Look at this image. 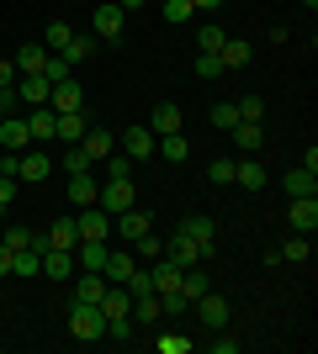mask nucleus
I'll use <instances>...</instances> for the list:
<instances>
[{"label": "nucleus", "mask_w": 318, "mask_h": 354, "mask_svg": "<svg viewBox=\"0 0 318 354\" xmlns=\"http://www.w3.org/2000/svg\"><path fill=\"white\" fill-rule=\"evenodd\" d=\"M69 333H75L80 344L106 339V317H101V307H96V301H69Z\"/></svg>", "instance_id": "nucleus-1"}, {"label": "nucleus", "mask_w": 318, "mask_h": 354, "mask_svg": "<svg viewBox=\"0 0 318 354\" xmlns=\"http://www.w3.org/2000/svg\"><path fill=\"white\" fill-rule=\"evenodd\" d=\"M175 233L191 238V243L202 249V259H212V254H218V227H212V217H202V212H186V217L175 222Z\"/></svg>", "instance_id": "nucleus-2"}, {"label": "nucleus", "mask_w": 318, "mask_h": 354, "mask_svg": "<svg viewBox=\"0 0 318 354\" xmlns=\"http://www.w3.org/2000/svg\"><path fill=\"white\" fill-rule=\"evenodd\" d=\"M75 227H80V243H106L112 238V212H101L91 201L85 212H75Z\"/></svg>", "instance_id": "nucleus-3"}, {"label": "nucleus", "mask_w": 318, "mask_h": 354, "mask_svg": "<svg viewBox=\"0 0 318 354\" xmlns=\"http://www.w3.org/2000/svg\"><path fill=\"white\" fill-rule=\"evenodd\" d=\"M96 207H101V212H127V207H138L133 180H106L101 191H96Z\"/></svg>", "instance_id": "nucleus-4"}, {"label": "nucleus", "mask_w": 318, "mask_h": 354, "mask_svg": "<svg viewBox=\"0 0 318 354\" xmlns=\"http://www.w3.org/2000/svg\"><path fill=\"white\" fill-rule=\"evenodd\" d=\"M287 222H292V233L313 238V233H318V196H292V207H287Z\"/></svg>", "instance_id": "nucleus-5"}, {"label": "nucleus", "mask_w": 318, "mask_h": 354, "mask_svg": "<svg viewBox=\"0 0 318 354\" xmlns=\"http://www.w3.org/2000/svg\"><path fill=\"white\" fill-rule=\"evenodd\" d=\"M122 21H127V11H122L117 0L96 6V37H101V43H122Z\"/></svg>", "instance_id": "nucleus-6"}, {"label": "nucleus", "mask_w": 318, "mask_h": 354, "mask_svg": "<svg viewBox=\"0 0 318 354\" xmlns=\"http://www.w3.org/2000/svg\"><path fill=\"white\" fill-rule=\"evenodd\" d=\"M48 175H53V159L43 153V143L27 148V153H16V180H32V185H37V180H48Z\"/></svg>", "instance_id": "nucleus-7"}, {"label": "nucleus", "mask_w": 318, "mask_h": 354, "mask_svg": "<svg viewBox=\"0 0 318 354\" xmlns=\"http://www.w3.org/2000/svg\"><path fill=\"white\" fill-rule=\"evenodd\" d=\"M0 148H6V153H27L32 148V133H27V117H0Z\"/></svg>", "instance_id": "nucleus-8"}, {"label": "nucleus", "mask_w": 318, "mask_h": 354, "mask_svg": "<svg viewBox=\"0 0 318 354\" xmlns=\"http://www.w3.org/2000/svg\"><path fill=\"white\" fill-rule=\"evenodd\" d=\"M43 275L53 286L69 281V275H75V249H53V243H48V249H43Z\"/></svg>", "instance_id": "nucleus-9"}, {"label": "nucleus", "mask_w": 318, "mask_h": 354, "mask_svg": "<svg viewBox=\"0 0 318 354\" xmlns=\"http://www.w3.org/2000/svg\"><path fill=\"white\" fill-rule=\"evenodd\" d=\"M154 143H159V138H154L149 127H127V133L117 138V148L127 153V159H154Z\"/></svg>", "instance_id": "nucleus-10"}, {"label": "nucleus", "mask_w": 318, "mask_h": 354, "mask_svg": "<svg viewBox=\"0 0 318 354\" xmlns=\"http://www.w3.org/2000/svg\"><path fill=\"white\" fill-rule=\"evenodd\" d=\"M197 317L212 328V333H223V328H228V301H223V296H212V291H202L197 296Z\"/></svg>", "instance_id": "nucleus-11"}, {"label": "nucleus", "mask_w": 318, "mask_h": 354, "mask_svg": "<svg viewBox=\"0 0 318 354\" xmlns=\"http://www.w3.org/2000/svg\"><path fill=\"white\" fill-rule=\"evenodd\" d=\"M85 133H91L85 111H53V138H64V143H80Z\"/></svg>", "instance_id": "nucleus-12"}, {"label": "nucleus", "mask_w": 318, "mask_h": 354, "mask_svg": "<svg viewBox=\"0 0 318 354\" xmlns=\"http://www.w3.org/2000/svg\"><path fill=\"white\" fill-rule=\"evenodd\" d=\"M149 281H154V296H170V291H181V265H170L165 254L149 265Z\"/></svg>", "instance_id": "nucleus-13"}, {"label": "nucleus", "mask_w": 318, "mask_h": 354, "mask_svg": "<svg viewBox=\"0 0 318 354\" xmlns=\"http://www.w3.org/2000/svg\"><path fill=\"white\" fill-rule=\"evenodd\" d=\"M96 307H101L106 323H112V317H133V296H127V286H106V296Z\"/></svg>", "instance_id": "nucleus-14"}, {"label": "nucleus", "mask_w": 318, "mask_h": 354, "mask_svg": "<svg viewBox=\"0 0 318 354\" xmlns=\"http://www.w3.org/2000/svg\"><path fill=\"white\" fill-rule=\"evenodd\" d=\"M48 106H53V111H80V106H85V95H80V85H75V74L48 90Z\"/></svg>", "instance_id": "nucleus-15"}, {"label": "nucleus", "mask_w": 318, "mask_h": 354, "mask_svg": "<svg viewBox=\"0 0 318 354\" xmlns=\"http://www.w3.org/2000/svg\"><path fill=\"white\" fill-rule=\"evenodd\" d=\"M149 133L154 138L181 133V106H175V101H159V106H154V117H149Z\"/></svg>", "instance_id": "nucleus-16"}, {"label": "nucleus", "mask_w": 318, "mask_h": 354, "mask_svg": "<svg viewBox=\"0 0 318 354\" xmlns=\"http://www.w3.org/2000/svg\"><path fill=\"white\" fill-rule=\"evenodd\" d=\"M233 185H244V191H265V164H260V159H233Z\"/></svg>", "instance_id": "nucleus-17"}, {"label": "nucleus", "mask_w": 318, "mask_h": 354, "mask_svg": "<svg viewBox=\"0 0 318 354\" xmlns=\"http://www.w3.org/2000/svg\"><path fill=\"white\" fill-rule=\"evenodd\" d=\"M165 259H170V265H202V249H197V243H191V238H186V233H175V238H170V243H165Z\"/></svg>", "instance_id": "nucleus-18"}, {"label": "nucleus", "mask_w": 318, "mask_h": 354, "mask_svg": "<svg viewBox=\"0 0 318 354\" xmlns=\"http://www.w3.org/2000/svg\"><path fill=\"white\" fill-rule=\"evenodd\" d=\"M127 243H138V238L149 233V212H138V207H127V212H117V222H112Z\"/></svg>", "instance_id": "nucleus-19"}, {"label": "nucleus", "mask_w": 318, "mask_h": 354, "mask_svg": "<svg viewBox=\"0 0 318 354\" xmlns=\"http://www.w3.org/2000/svg\"><path fill=\"white\" fill-rule=\"evenodd\" d=\"M106 286H112V281H106L101 270H85V275L75 281V296H69V301H101V296H106Z\"/></svg>", "instance_id": "nucleus-20"}, {"label": "nucleus", "mask_w": 318, "mask_h": 354, "mask_svg": "<svg viewBox=\"0 0 318 354\" xmlns=\"http://www.w3.org/2000/svg\"><path fill=\"white\" fill-rule=\"evenodd\" d=\"M80 148H85V159H91V164H101L106 153H112V148H117V138L106 133V127H91V133L80 138Z\"/></svg>", "instance_id": "nucleus-21"}, {"label": "nucleus", "mask_w": 318, "mask_h": 354, "mask_svg": "<svg viewBox=\"0 0 318 354\" xmlns=\"http://www.w3.org/2000/svg\"><path fill=\"white\" fill-rule=\"evenodd\" d=\"M27 133H32V143H53V106H32Z\"/></svg>", "instance_id": "nucleus-22"}, {"label": "nucleus", "mask_w": 318, "mask_h": 354, "mask_svg": "<svg viewBox=\"0 0 318 354\" xmlns=\"http://www.w3.org/2000/svg\"><path fill=\"white\" fill-rule=\"evenodd\" d=\"M48 90L53 85H48L43 74H21V80H16V95H21L27 106H48Z\"/></svg>", "instance_id": "nucleus-23"}, {"label": "nucleus", "mask_w": 318, "mask_h": 354, "mask_svg": "<svg viewBox=\"0 0 318 354\" xmlns=\"http://www.w3.org/2000/svg\"><path fill=\"white\" fill-rule=\"evenodd\" d=\"M218 59H223V69H249L255 48H249V43H239V37H228V43L218 48Z\"/></svg>", "instance_id": "nucleus-24"}, {"label": "nucleus", "mask_w": 318, "mask_h": 354, "mask_svg": "<svg viewBox=\"0 0 318 354\" xmlns=\"http://www.w3.org/2000/svg\"><path fill=\"white\" fill-rule=\"evenodd\" d=\"M133 270H138V259H133V254H106L101 275H106L112 286H127V275H133Z\"/></svg>", "instance_id": "nucleus-25"}, {"label": "nucleus", "mask_w": 318, "mask_h": 354, "mask_svg": "<svg viewBox=\"0 0 318 354\" xmlns=\"http://www.w3.org/2000/svg\"><path fill=\"white\" fill-rule=\"evenodd\" d=\"M96 191H101V185H96V175H91V169L69 175V201H75V207H91V201H96Z\"/></svg>", "instance_id": "nucleus-26"}, {"label": "nucleus", "mask_w": 318, "mask_h": 354, "mask_svg": "<svg viewBox=\"0 0 318 354\" xmlns=\"http://www.w3.org/2000/svg\"><path fill=\"white\" fill-rule=\"evenodd\" d=\"M48 243H53V249H75L80 243V227H75V217H53V227H48Z\"/></svg>", "instance_id": "nucleus-27"}, {"label": "nucleus", "mask_w": 318, "mask_h": 354, "mask_svg": "<svg viewBox=\"0 0 318 354\" xmlns=\"http://www.w3.org/2000/svg\"><path fill=\"white\" fill-rule=\"evenodd\" d=\"M43 64H48V48L43 43L16 48V74H43Z\"/></svg>", "instance_id": "nucleus-28"}, {"label": "nucleus", "mask_w": 318, "mask_h": 354, "mask_svg": "<svg viewBox=\"0 0 318 354\" xmlns=\"http://www.w3.org/2000/svg\"><path fill=\"white\" fill-rule=\"evenodd\" d=\"M202 291H212L207 270H202V265H186V270H181V296H186V301H197Z\"/></svg>", "instance_id": "nucleus-29"}, {"label": "nucleus", "mask_w": 318, "mask_h": 354, "mask_svg": "<svg viewBox=\"0 0 318 354\" xmlns=\"http://www.w3.org/2000/svg\"><path fill=\"white\" fill-rule=\"evenodd\" d=\"M287 196H318V169H287Z\"/></svg>", "instance_id": "nucleus-30"}, {"label": "nucleus", "mask_w": 318, "mask_h": 354, "mask_svg": "<svg viewBox=\"0 0 318 354\" xmlns=\"http://www.w3.org/2000/svg\"><path fill=\"white\" fill-rule=\"evenodd\" d=\"M228 133H233V143H239L244 153H255V148L265 143V127H260V122H233Z\"/></svg>", "instance_id": "nucleus-31"}, {"label": "nucleus", "mask_w": 318, "mask_h": 354, "mask_svg": "<svg viewBox=\"0 0 318 354\" xmlns=\"http://www.w3.org/2000/svg\"><path fill=\"white\" fill-rule=\"evenodd\" d=\"M159 317H165V307H159V296H133V323L138 328H149V323H159Z\"/></svg>", "instance_id": "nucleus-32"}, {"label": "nucleus", "mask_w": 318, "mask_h": 354, "mask_svg": "<svg viewBox=\"0 0 318 354\" xmlns=\"http://www.w3.org/2000/svg\"><path fill=\"white\" fill-rule=\"evenodd\" d=\"M101 169H106V180H133V169H138V159H127L122 148H112L101 159Z\"/></svg>", "instance_id": "nucleus-33"}, {"label": "nucleus", "mask_w": 318, "mask_h": 354, "mask_svg": "<svg viewBox=\"0 0 318 354\" xmlns=\"http://www.w3.org/2000/svg\"><path fill=\"white\" fill-rule=\"evenodd\" d=\"M154 153H165L170 164H186V159H191V143H186L181 133H165L159 143H154Z\"/></svg>", "instance_id": "nucleus-34"}, {"label": "nucleus", "mask_w": 318, "mask_h": 354, "mask_svg": "<svg viewBox=\"0 0 318 354\" xmlns=\"http://www.w3.org/2000/svg\"><path fill=\"white\" fill-rule=\"evenodd\" d=\"M106 254H112L106 243H75V265H80V270H101Z\"/></svg>", "instance_id": "nucleus-35"}, {"label": "nucleus", "mask_w": 318, "mask_h": 354, "mask_svg": "<svg viewBox=\"0 0 318 354\" xmlns=\"http://www.w3.org/2000/svg\"><path fill=\"white\" fill-rule=\"evenodd\" d=\"M69 37H75V27H69V21H48V53H64V48H69Z\"/></svg>", "instance_id": "nucleus-36"}, {"label": "nucleus", "mask_w": 318, "mask_h": 354, "mask_svg": "<svg viewBox=\"0 0 318 354\" xmlns=\"http://www.w3.org/2000/svg\"><path fill=\"white\" fill-rule=\"evenodd\" d=\"M276 254H281V259H292V265H303L308 254H313V243H308L303 233H292V238H287V243H281V249H276Z\"/></svg>", "instance_id": "nucleus-37"}, {"label": "nucleus", "mask_w": 318, "mask_h": 354, "mask_svg": "<svg viewBox=\"0 0 318 354\" xmlns=\"http://www.w3.org/2000/svg\"><path fill=\"white\" fill-rule=\"evenodd\" d=\"M69 74H75V64L64 59V53H48V64H43V80H48V85H59V80H69Z\"/></svg>", "instance_id": "nucleus-38"}, {"label": "nucleus", "mask_w": 318, "mask_h": 354, "mask_svg": "<svg viewBox=\"0 0 318 354\" xmlns=\"http://www.w3.org/2000/svg\"><path fill=\"white\" fill-rule=\"evenodd\" d=\"M154 349H159V354H186V349H191V339H186L181 328H170V333H159V339H154Z\"/></svg>", "instance_id": "nucleus-39"}, {"label": "nucleus", "mask_w": 318, "mask_h": 354, "mask_svg": "<svg viewBox=\"0 0 318 354\" xmlns=\"http://www.w3.org/2000/svg\"><path fill=\"white\" fill-rule=\"evenodd\" d=\"M32 227H21V222H11V227H6V238H0V243H6V249H32Z\"/></svg>", "instance_id": "nucleus-40"}, {"label": "nucleus", "mask_w": 318, "mask_h": 354, "mask_svg": "<svg viewBox=\"0 0 318 354\" xmlns=\"http://www.w3.org/2000/svg\"><path fill=\"white\" fill-rule=\"evenodd\" d=\"M165 21L170 27H186L191 21V0H165Z\"/></svg>", "instance_id": "nucleus-41"}, {"label": "nucleus", "mask_w": 318, "mask_h": 354, "mask_svg": "<svg viewBox=\"0 0 318 354\" xmlns=\"http://www.w3.org/2000/svg\"><path fill=\"white\" fill-rule=\"evenodd\" d=\"M91 48H96V37H80V32H75V37H69V48H64V59L80 64V59H91Z\"/></svg>", "instance_id": "nucleus-42"}, {"label": "nucleus", "mask_w": 318, "mask_h": 354, "mask_svg": "<svg viewBox=\"0 0 318 354\" xmlns=\"http://www.w3.org/2000/svg\"><path fill=\"white\" fill-rule=\"evenodd\" d=\"M138 333V323L133 317H112V323H106V339H117V344H127Z\"/></svg>", "instance_id": "nucleus-43"}, {"label": "nucleus", "mask_w": 318, "mask_h": 354, "mask_svg": "<svg viewBox=\"0 0 318 354\" xmlns=\"http://www.w3.org/2000/svg\"><path fill=\"white\" fill-rule=\"evenodd\" d=\"M207 180H212V185H233V159H212L207 164Z\"/></svg>", "instance_id": "nucleus-44"}, {"label": "nucleus", "mask_w": 318, "mask_h": 354, "mask_svg": "<svg viewBox=\"0 0 318 354\" xmlns=\"http://www.w3.org/2000/svg\"><path fill=\"white\" fill-rule=\"evenodd\" d=\"M223 43H228V37H223V27H202V32H197V48H202V53H218Z\"/></svg>", "instance_id": "nucleus-45"}, {"label": "nucleus", "mask_w": 318, "mask_h": 354, "mask_svg": "<svg viewBox=\"0 0 318 354\" xmlns=\"http://www.w3.org/2000/svg\"><path fill=\"white\" fill-rule=\"evenodd\" d=\"M239 106V122H260L265 117V101H260V95H244V101H233Z\"/></svg>", "instance_id": "nucleus-46"}, {"label": "nucleus", "mask_w": 318, "mask_h": 354, "mask_svg": "<svg viewBox=\"0 0 318 354\" xmlns=\"http://www.w3.org/2000/svg\"><path fill=\"white\" fill-rule=\"evenodd\" d=\"M233 122H239V106H233V101H218V106H212V127H233Z\"/></svg>", "instance_id": "nucleus-47"}, {"label": "nucleus", "mask_w": 318, "mask_h": 354, "mask_svg": "<svg viewBox=\"0 0 318 354\" xmlns=\"http://www.w3.org/2000/svg\"><path fill=\"white\" fill-rule=\"evenodd\" d=\"M64 169H69V175H80V169H96V164L85 159V148H80V143H69V153H64Z\"/></svg>", "instance_id": "nucleus-48"}, {"label": "nucleus", "mask_w": 318, "mask_h": 354, "mask_svg": "<svg viewBox=\"0 0 318 354\" xmlns=\"http://www.w3.org/2000/svg\"><path fill=\"white\" fill-rule=\"evenodd\" d=\"M149 291H154V281H149V270L138 265L133 275H127V296H149Z\"/></svg>", "instance_id": "nucleus-49"}, {"label": "nucleus", "mask_w": 318, "mask_h": 354, "mask_svg": "<svg viewBox=\"0 0 318 354\" xmlns=\"http://www.w3.org/2000/svg\"><path fill=\"white\" fill-rule=\"evenodd\" d=\"M197 74L202 80H218V74H223V59H218V53H197Z\"/></svg>", "instance_id": "nucleus-50"}, {"label": "nucleus", "mask_w": 318, "mask_h": 354, "mask_svg": "<svg viewBox=\"0 0 318 354\" xmlns=\"http://www.w3.org/2000/svg\"><path fill=\"white\" fill-rule=\"evenodd\" d=\"M133 249H138V259H159V254H165V243H159L154 233H143V238L133 243Z\"/></svg>", "instance_id": "nucleus-51"}, {"label": "nucleus", "mask_w": 318, "mask_h": 354, "mask_svg": "<svg viewBox=\"0 0 318 354\" xmlns=\"http://www.w3.org/2000/svg\"><path fill=\"white\" fill-rule=\"evenodd\" d=\"M11 201H16V175H6V169H0V217L11 212Z\"/></svg>", "instance_id": "nucleus-52"}, {"label": "nucleus", "mask_w": 318, "mask_h": 354, "mask_svg": "<svg viewBox=\"0 0 318 354\" xmlns=\"http://www.w3.org/2000/svg\"><path fill=\"white\" fill-rule=\"evenodd\" d=\"M16 106H21V95H16V85H0V117H11Z\"/></svg>", "instance_id": "nucleus-53"}, {"label": "nucleus", "mask_w": 318, "mask_h": 354, "mask_svg": "<svg viewBox=\"0 0 318 354\" xmlns=\"http://www.w3.org/2000/svg\"><path fill=\"white\" fill-rule=\"evenodd\" d=\"M159 307H165L170 317H181V307H186V296H181V291H170V296H159Z\"/></svg>", "instance_id": "nucleus-54"}, {"label": "nucleus", "mask_w": 318, "mask_h": 354, "mask_svg": "<svg viewBox=\"0 0 318 354\" xmlns=\"http://www.w3.org/2000/svg\"><path fill=\"white\" fill-rule=\"evenodd\" d=\"M207 349H212V354H239V339H212Z\"/></svg>", "instance_id": "nucleus-55"}, {"label": "nucleus", "mask_w": 318, "mask_h": 354, "mask_svg": "<svg viewBox=\"0 0 318 354\" xmlns=\"http://www.w3.org/2000/svg\"><path fill=\"white\" fill-rule=\"evenodd\" d=\"M16 80H21V74H16L11 64H6V59H0V85H16Z\"/></svg>", "instance_id": "nucleus-56"}, {"label": "nucleus", "mask_w": 318, "mask_h": 354, "mask_svg": "<svg viewBox=\"0 0 318 354\" xmlns=\"http://www.w3.org/2000/svg\"><path fill=\"white\" fill-rule=\"evenodd\" d=\"M6 275H11V249L0 243V281H6Z\"/></svg>", "instance_id": "nucleus-57"}, {"label": "nucleus", "mask_w": 318, "mask_h": 354, "mask_svg": "<svg viewBox=\"0 0 318 354\" xmlns=\"http://www.w3.org/2000/svg\"><path fill=\"white\" fill-rule=\"evenodd\" d=\"M191 11H223V0H191Z\"/></svg>", "instance_id": "nucleus-58"}, {"label": "nucleus", "mask_w": 318, "mask_h": 354, "mask_svg": "<svg viewBox=\"0 0 318 354\" xmlns=\"http://www.w3.org/2000/svg\"><path fill=\"white\" fill-rule=\"evenodd\" d=\"M117 6H122V11H138V6H143V0H117Z\"/></svg>", "instance_id": "nucleus-59"}, {"label": "nucleus", "mask_w": 318, "mask_h": 354, "mask_svg": "<svg viewBox=\"0 0 318 354\" xmlns=\"http://www.w3.org/2000/svg\"><path fill=\"white\" fill-rule=\"evenodd\" d=\"M303 6H308V11H318V0H303Z\"/></svg>", "instance_id": "nucleus-60"}]
</instances>
